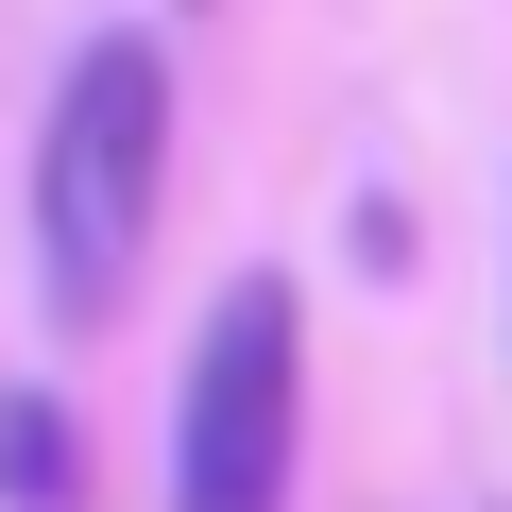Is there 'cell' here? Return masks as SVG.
Segmentation results:
<instances>
[{
  "label": "cell",
  "instance_id": "obj_1",
  "mask_svg": "<svg viewBox=\"0 0 512 512\" xmlns=\"http://www.w3.org/2000/svg\"><path fill=\"white\" fill-rule=\"evenodd\" d=\"M154 188H171V52L154 35H86L69 86H52V137H35V256H52L69 325H120Z\"/></svg>",
  "mask_w": 512,
  "mask_h": 512
},
{
  "label": "cell",
  "instance_id": "obj_2",
  "mask_svg": "<svg viewBox=\"0 0 512 512\" xmlns=\"http://www.w3.org/2000/svg\"><path fill=\"white\" fill-rule=\"evenodd\" d=\"M291 444H308V325H291V274H239L188 342L171 512H291Z\"/></svg>",
  "mask_w": 512,
  "mask_h": 512
},
{
  "label": "cell",
  "instance_id": "obj_3",
  "mask_svg": "<svg viewBox=\"0 0 512 512\" xmlns=\"http://www.w3.org/2000/svg\"><path fill=\"white\" fill-rule=\"evenodd\" d=\"M0 495H35V512H69V495H86V444H69V410H52V393H0Z\"/></svg>",
  "mask_w": 512,
  "mask_h": 512
}]
</instances>
